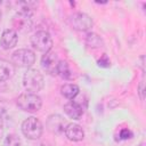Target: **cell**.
Instances as JSON below:
<instances>
[{
    "instance_id": "1",
    "label": "cell",
    "mask_w": 146,
    "mask_h": 146,
    "mask_svg": "<svg viewBox=\"0 0 146 146\" xmlns=\"http://www.w3.org/2000/svg\"><path fill=\"white\" fill-rule=\"evenodd\" d=\"M17 106L27 113H35L42 106V99L40 96L33 92H24L21 94L16 99Z\"/></svg>"
},
{
    "instance_id": "2",
    "label": "cell",
    "mask_w": 146,
    "mask_h": 146,
    "mask_svg": "<svg viewBox=\"0 0 146 146\" xmlns=\"http://www.w3.org/2000/svg\"><path fill=\"white\" fill-rule=\"evenodd\" d=\"M23 86L29 92L36 94L43 89L44 80L42 74L35 68H29L23 76Z\"/></svg>"
},
{
    "instance_id": "3",
    "label": "cell",
    "mask_w": 146,
    "mask_h": 146,
    "mask_svg": "<svg viewBox=\"0 0 146 146\" xmlns=\"http://www.w3.org/2000/svg\"><path fill=\"white\" fill-rule=\"evenodd\" d=\"M22 132L23 135L31 140H36L42 136L43 125L41 121L34 116H30L25 119L22 123Z\"/></svg>"
},
{
    "instance_id": "4",
    "label": "cell",
    "mask_w": 146,
    "mask_h": 146,
    "mask_svg": "<svg viewBox=\"0 0 146 146\" xmlns=\"http://www.w3.org/2000/svg\"><path fill=\"white\" fill-rule=\"evenodd\" d=\"M31 44L35 50L44 54L50 51L52 47V38L49 34V32L44 30H40V31H36L31 36Z\"/></svg>"
},
{
    "instance_id": "5",
    "label": "cell",
    "mask_w": 146,
    "mask_h": 146,
    "mask_svg": "<svg viewBox=\"0 0 146 146\" xmlns=\"http://www.w3.org/2000/svg\"><path fill=\"white\" fill-rule=\"evenodd\" d=\"M13 30L15 32H21V33H27L32 30L33 26V21L31 17L30 13L26 11H18L15 14V16L13 17Z\"/></svg>"
},
{
    "instance_id": "6",
    "label": "cell",
    "mask_w": 146,
    "mask_h": 146,
    "mask_svg": "<svg viewBox=\"0 0 146 146\" xmlns=\"http://www.w3.org/2000/svg\"><path fill=\"white\" fill-rule=\"evenodd\" d=\"M13 64L19 67H31L35 63V54L31 49H18L11 55Z\"/></svg>"
},
{
    "instance_id": "7",
    "label": "cell",
    "mask_w": 146,
    "mask_h": 146,
    "mask_svg": "<svg viewBox=\"0 0 146 146\" xmlns=\"http://www.w3.org/2000/svg\"><path fill=\"white\" fill-rule=\"evenodd\" d=\"M70 24L74 30L86 32V31H89L92 27L94 23H92L91 17L88 14H86V13H74L70 17Z\"/></svg>"
},
{
    "instance_id": "8",
    "label": "cell",
    "mask_w": 146,
    "mask_h": 146,
    "mask_svg": "<svg viewBox=\"0 0 146 146\" xmlns=\"http://www.w3.org/2000/svg\"><path fill=\"white\" fill-rule=\"evenodd\" d=\"M66 125H67L66 120L62 115H59V114H51V115H49L48 119H47V122H46L47 129L51 133H55V135L63 133L65 128H66Z\"/></svg>"
},
{
    "instance_id": "9",
    "label": "cell",
    "mask_w": 146,
    "mask_h": 146,
    "mask_svg": "<svg viewBox=\"0 0 146 146\" xmlns=\"http://www.w3.org/2000/svg\"><path fill=\"white\" fill-rule=\"evenodd\" d=\"M58 57L55 52L48 51L44 52L41 57V67L49 74H57V66H58Z\"/></svg>"
},
{
    "instance_id": "10",
    "label": "cell",
    "mask_w": 146,
    "mask_h": 146,
    "mask_svg": "<svg viewBox=\"0 0 146 146\" xmlns=\"http://www.w3.org/2000/svg\"><path fill=\"white\" fill-rule=\"evenodd\" d=\"M64 133L66 138L71 141H81L84 138V131L78 123H67Z\"/></svg>"
},
{
    "instance_id": "11",
    "label": "cell",
    "mask_w": 146,
    "mask_h": 146,
    "mask_svg": "<svg viewBox=\"0 0 146 146\" xmlns=\"http://www.w3.org/2000/svg\"><path fill=\"white\" fill-rule=\"evenodd\" d=\"M17 40H18V36H17V32H15L13 29H7L2 32L1 34V38H0V46L6 49V50H9L11 48H14L16 44H17Z\"/></svg>"
},
{
    "instance_id": "12",
    "label": "cell",
    "mask_w": 146,
    "mask_h": 146,
    "mask_svg": "<svg viewBox=\"0 0 146 146\" xmlns=\"http://www.w3.org/2000/svg\"><path fill=\"white\" fill-rule=\"evenodd\" d=\"M64 112L68 117L73 120H79L83 115V107L80 103L71 100L64 105Z\"/></svg>"
},
{
    "instance_id": "13",
    "label": "cell",
    "mask_w": 146,
    "mask_h": 146,
    "mask_svg": "<svg viewBox=\"0 0 146 146\" xmlns=\"http://www.w3.org/2000/svg\"><path fill=\"white\" fill-rule=\"evenodd\" d=\"M15 74V65L3 58H0V81H6Z\"/></svg>"
},
{
    "instance_id": "14",
    "label": "cell",
    "mask_w": 146,
    "mask_h": 146,
    "mask_svg": "<svg viewBox=\"0 0 146 146\" xmlns=\"http://www.w3.org/2000/svg\"><path fill=\"white\" fill-rule=\"evenodd\" d=\"M80 92V89L74 83H65L60 88V94L67 99H74Z\"/></svg>"
},
{
    "instance_id": "15",
    "label": "cell",
    "mask_w": 146,
    "mask_h": 146,
    "mask_svg": "<svg viewBox=\"0 0 146 146\" xmlns=\"http://www.w3.org/2000/svg\"><path fill=\"white\" fill-rule=\"evenodd\" d=\"M57 74L64 79V80H72L73 79V73L70 67V64L66 60H59L58 66H57Z\"/></svg>"
},
{
    "instance_id": "16",
    "label": "cell",
    "mask_w": 146,
    "mask_h": 146,
    "mask_svg": "<svg viewBox=\"0 0 146 146\" xmlns=\"http://www.w3.org/2000/svg\"><path fill=\"white\" fill-rule=\"evenodd\" d=\"M86 43H87V46H89L90 48H100V47L104 46L103 39H102L98 34H96V33H94V32H89V33L86 35Z\"/></svg>"
},
{
    "instance_id": "17",
    "label": "cell",
    "mask_w": 146,
    "mask_h": 146,
    "mask_svg": "<svg viewBox=\"0 0 146 146\" xmlns=\"http://www.w3.org/2000/svg\"><path fill=\"white\" fill-rule=\"evenodd\" d=\"M3 145L5 146H21L22 145V140L17 135L10 133L5 138Z\"/></svg>"
},
{
    "instance_id": "18",
    "label": "cell",
    "mask_w": 146,
    "mask_h": 146,
    "mask_svg": "<svg viewBox=\"0 0 146 146\" xmlns=\"http://www.w3.org/2000/svg\"><path fill=\"white\" fill-rule=\"evenodd\" d=\"M38 5H39L38 1H31V0H29V1H19L18 2V6L22 7L21 11H26V13H30V14H31V11L33 9H35L38 7Z\"/></svg>"
},
{
    "instance_id": "19",
    "label": "cell",
    "mask_w": 146,
    "mask_h": 146,
    "mask_svg": "<svg viewBox=\"0 0 146 146\" xmlns=\"http://www.w3.org/2000/svg\"><path fill=\"white\" fill-rule=\"evenodd\" d=\"M132 137H133L132 131L129 130V129H127V128H124V129H122V130L120 131V138L123 139V140L130 139V138H132Z\"/></svg>"
},
{
    "instance_id": "20",
    "label": "cell",
    "mask_w": 146,
    "mask_h": 146,
    "mask_svg": "<svg viewBox=\"0 0 146 146\" xmlns=\"http://www.w3.org/2000/svg\"><path fill=\"white\" fill-rule=\"evenodd\" d=\"M98 65L102 66V67H110L111 62H110V59L107 58V56H106L105 54H104V55L102 56V58L98 60Z\"/></svg>"
},
{
    "instance_id": "21",
    "label": "cell",
    "mask_w": 146,
    "mask_h": 146,
    "mask_svg": "<svg viewBox=\"0 0 146 146\" xmlns=\"http://www.w3.org/2000/svg\"><path fill=\"white\" fill-rule=\"evenodd\" d=\"M138 95H139L140 99L144 100V98H145V83H144V81H140V83L138 86Z\"/></svg>"
},
{
    "instance_id": "22",
    "label": "cell",
    "mask_w": 146,
    "mask_h": 146,
    "mask_svg": "<svg viewBox=\"0 0 146 146\" xmlns=\"http://www.w3.org/2000/svg\"><path fill=\"white\" fill-rule=\"evenodd\" d=\"M2 136H3V128H2V124L0 123V140H1Z\"/></svg>"
},
{
    "instance_id": "23",
    "label": "cell",
    "mask_w": 146,
    "mask_h": 146,
    "mask_svg": "<svg viewBox=\"0 0 146 146\" xmlns=\"http://www.w3.org/2000/svg\"><path fill=\"white\" fill-rule=\"evenodd\" d=\"M1 17H2V13H1V10H0V21H1Z\"/></svg>"
}]
</instances>
